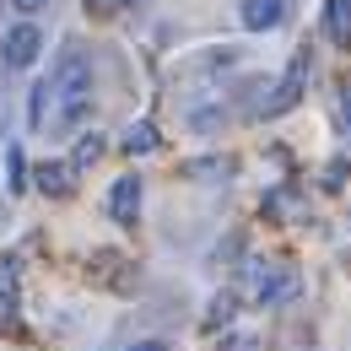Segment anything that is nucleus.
Wrapping results in <instances>:
<instances>
[{
	"label": "nucleus",
	"instance_id": "12",
	"mask_svg": "<svg viewBox=\"0 0 351 351\" xmlns=\"http://www.w3.org/2000/svg\"><path fill=\"white\" fill-rule=\"evenodd\" d=\"M5 168H11V178H5L11 189H22V184H27V157H22V146H11V152H5Z\"/></svg>",
	"mask_w": 351,
	"mask_h": 351
},
{
	"label": "nucleus",
	"instance_id": "7",
	"mask_svg": "<svg viewBox=\"0 0 351 351\" xmlns=\"http://www.w3.org/2000/svg\"><path fill=\"white\" fill-rule=\"evenodd\" d=\"M324 33L341 49H351V0H324Z\"/></svg>",
	"mask_w": 351,
	"mask_h": 351
},
{
	"label": "nucleus",
	"instance_id": "8",
	"mask_svg": "<svg viewBox=\"0 0 351 351\" xmlns=\"http://www.w3.org/2000/svg\"><path fill=\"white\" fill-rule=\"evenodd\" d=\"M33 178H38V189H44V195H54V200H60V195H71V162H38V168H33Z\"/></svg>",
	"mask_w": 351,
	"mask_h": 351
},
{
	"label": "nucleus",
	"instance_id": "10",
	"mask_svg": "<svg viewBox=\"0 0 351 351\" xmlns=\"http://www.w3.org/2000/svg\"><path fill=\"white\" fill-rule=\"evenodd\" d=\"M103 146H108L103 135H82V141H76V152H71V173H87L92 162L103 157Z\"/></svg>",
	"mask_w": 351,
	"mask_h": 351
},
{
	"label": "nucleus",
	"instance_id": "3",
	"mask_svg": "<svg viewBox=\"0 0 351 351\" xmlns=\"http://www.w3.org/2000/svg\"><path fill=\"white\" fill-rule=\"evenodd\" d=\"M38 54H44V27H38V22H16V27H5V38H0L5 71H27V65H38Z\"/></svg>",
	"mask_w": 351,
	"mask_h": 351
},
{
	"label": "nucleus",
	"instance_id": "14",
	"mask_svg": "<svg viewBox=\"0 0 351 351\" xmlns=\"http://www.w3.org/2000/svg\"><path fill=\"white\" fill-rule=\"evenodd\" d=\"M324 184H330V189H341V184H346V157H335V162L324 168Z\"/></svg>",
	"mask_w": 351,
	"mask_h": 351
},
{
	"label": "nucleus",
	"instance_id": "13",
	"mask_svg": "<svg viewBox=\"0 0 351 351\" xmlns=\"http://www.w3.org/2000/svg\"><path fill=\"white\" fill-rule=\"evenodd\" d=\"M0 308H16V287H11V265H0Z\"/></svg>",
	"mask_w": 351,
	"mask_h": 351
},
{
	"label": "nucleus",
	"instance_id": "16",
	"mask_svg": "<svg viewBox=\"0 0 351 351\" xmlns=\"http://www.w3.org/2000/svg\"><path fill=\"white\" fill-rule=\"evenodd\" d=\"M11 5H16L22 16H33V11H44V5H54V0H11Z\"/></svg>",
	"mask_w": 351,
	"mask_h": 351
},
{
	"label": "nucleus",
	"instance_id": "9",
	"mask_svg": "<svg viewBox=\"0 0 351 351\" xmlns=\"http://www.w3.org/2000/svg\"><path fill=\"white\" fill-rule=\"evenodd\" d=\"M130 157H146V152H157V130L146 125V119H135V125H125V141H119Z\"/></svg>",
	"mask_w": 351,
	"mask_h": 351
},
{
	"label": "nucleus",
	"instance_id": "6",
	"mask_svg": "<svg viewBox=\"0 0 351 351\" xmlns=\"http://www.w3.org/2000/svg\"><path fill=\"white\" fill-rule=\"evenodd\" d=\"M287 22V5L281 0H243V27L249 33H270Z\"/></svg>",
	"mask_w": 351,
	"mask_h": 351
},
{
	"label": "nucleus",
	"instance_id": "2",
	"mask_svg": "<svg viewBox=\"0 0 351 351\" xmlns=\"http://www.w3.org/2000/svg\"><path fill=\"white\" fill-rule=\"evenodd\" d=\"M243 287L260 308H276L287 298H298V270L281 260H243Z\"/></svg>",
	"mask_w": 351,
	"mask_h": 351
},
{
	"label": "nucleus",
	"instance_id": "5",
	"mask_svg": "<svg viewBox=\"0 0 351 351\" xmlns=\"http://www.w3.org/2000/svg\"><path fill=\"white\" fill-rule=\"evenodd\" d=\"M141 195H146L141 173H125L114 189H108V217L119 221V227H135V217H141Z\"/></svg>",
	"mask_w": 351,
	"mask_h": 351
},
{
	"label": "nucleus",
	"instance_id": "4",
	"mask_svg": "<svg viewBox=\"0 0 351 351\" xmlns=\"http://www.w3.org/2000/svg\"><path fill=\"white\" fill-rule=\"evenodd\" d=\"M303 87H308V49H298V54H292V65H287V76L276 82V97L265 103V114H287V108H298Z\"/></svg>",
	"mask_w": 351,
	"mask_h": 351
},
{
	"label": "nucleus",
	"instance_id": "1",
	"mask_svg": "<svg viewBox=\"0 0 351 351\" xmlns=\"http://www.w3.org/2000/svg\"><path fill=\"white\" fill-rule=\"evenodd\" d=\"M54 103H60V125H82L92 114V54L82 44H65V54L54 60Z\"/></svg>",
	"mask_w": 351,
	"mask_h": 351
},
{
	"label": "nucleus",
	"instance_id": "18",
	"mask_svg": "<svg viewBox=\"0 0 351 351\" xmlns=\"http://www.w3.org/2000/svg\"><path fill=\"white\" fill-rule=\"evenodd\" d=\"M341 114H346V125H351V87L341 92Z\"/></svg>",
	"mask_w": 351,
	"mask_h": 351
},
{
	"label": "nucleus",
	"instance_id": "15",
	"mask_svg": "<svg viewBox=\"0 0 351 351\" xmlns=\"http://www.w3.org/2000/svg\"><path fill=\"white\" fill-rule=\"evenodd\" d=\"M227 319H232V298H227V292H221L217 303H211V324H227Z\"/></svg>",
	"mask_w": 351,
	"mask_h": 351
},
{
	"label": "nucleus",
	"instance_id": "11",
	"mask_svg": "<svg viewBox=\"0 0 351 351\" xmlns=\"http://www.w3.org/2000/svg\"><path fill=\"white\" fill-rule=\"evenodd\" d=\"M49 97H54L49 82H38V87L27 92V119H33V125H44V103H49Z\"/></svg>",
	"mask_w": 351,
	"mask_h": 351
},
{
	"label": "nucleus",
	"instance_id": "17",
	"mask_svg": "<svg viewBox=\"0 0 351 351\" xmlns=\"http://www.w3.org/2000/svg\"><path fill=\"white\" fill-rule=\"evenodd\" d=\"M130 351H168V346H162V341H135Z\"/></svg>",
	"mask_w": 351,
	"mask_h": 351
}]
</instances>
